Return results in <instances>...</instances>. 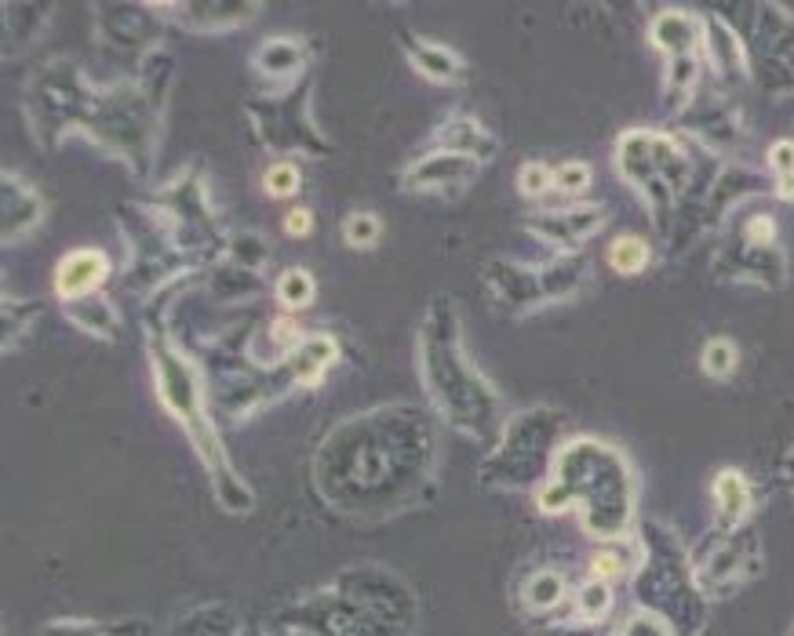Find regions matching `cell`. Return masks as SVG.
<instances>
[{
	"instance_id": "6da1fadb",
	"label": "cell",
	"mask_w": 794,
	"mask_h": 636,
	"mask_svg": "<svg viewBox=\"0 0 794 636\" xmlns=\"http://www.w3.org/2000/svg\"><path fill=\"white\" fill-rule=\"evenodd\" d=\"M424 375L433 404L445 411L452 426L489 436L495 426V393L478 379V371L467 364V353L459 349L456 317L449 314V303H438L430 309L424 328Z\"/></svg>"
},
{
	"instance_id": "7a4b0ae2",
	"label": "cell",
	"mask_w": 794,
	"mask_h": 636,
	"mask_svg": "<svg viewBox=\"0 0 794 636\" xmlns=\"http://www.w3.org/2000/svg\"><path fill=\"white\" fill-rule=\"evenodd\" d=\"M154 375H157L160 401H165V407L171 411V415L190 430V441L197 447V455L205 458L208 473H212L222 509H230V513H248V509H252V495H248L244 484L233 477V469L227 463V452H222L212 422L205 418L197 371L186 364L176 349H168L165 342H154Z\"/></svg>"
},
{
	"instance_id": "3957f363",
	"label": "cell",
	"mask_w": 794,
	"mask_h": 636,
	"mask_svg": "<svg viewBox=\"0 0 794 636\" xmlns=\"http://www.w3.org/2000/svg\"><path fill=\"white\" fill-rule=\"evenodd\" d=\"M109 262L98 247H81V252H70L59 262L55 269V292L62 303H77V298H88L98 292V284L106 280Z\"/></svg>"
},
{
	"instance_id": "277c9868",
	"label": "cell",
	"mask_w": 794,
	"mask_h": 636,
	"mask_svg": "<svg viewBox=\"0 0 794 636\" xmlns=\"http://www.w3.org/2000/svg\"><path fill=\"white\" fill-rule=\"evenodd\" d=\"M474 174H478V160L474 157L438 149L433 157H424L419 165H412L405 171V186H408V190H449V186L470 182Z\"/></svg>"
},
{
	"instance_id": "5b68a950",
	"label": "cell",
	"mask_w": 794,
	"mask_h": 636,
	"mask_svg": "<svg viewBox=\"0 0 794 636\" xmlns=\"http://www.w3.org/2000/svg\"><path fill=\"white\" fill-rule=\"evenodd\" d=\"M0 208H4V244L15 241L19 233H30L44 215L41 197L11 171H4V197H0Z\"/></svg>"
},
{
	"instance_id": "8992f818",
	"label": "cell",
	"mask_w": 794,
	"mask_h": 636,
	"mask_svg": "<svg viewBox=\"0 0 794 636\" xmlns=\"http://www.w3.org/2000/svg\"><path fill=\"white\" fill-rule=\"evenodd\" d=\"M405 47H408V59H412V66L424 73V77L438 81V84L463 81V73H467L463 59H456L449 47L419 41V36H412V33H405Z\"/></svg>"
},
{
	"instance_id": "52a82bcc",
	"label": "cell",
	"mask_w": 794,
	"mask_h": 636,
	"mask_svg": "<svg viewBox=\"0 0 794 636\" xmlns=\"http://www.w3.org/2000/svg\"><path fill=\"white\" fill-rule=\"evenodd\" d=\"M336 357H339L336 339H328V335H310V339H303L300 349L292 353L289 375L295 382H317L325 375V368L336 364Z\"/></svg>"
},
{
	"instance_id": "ba28073f",
	"label": "cell",
	"mask_w": 794,
	"mask_h": 636,
	"mask_svg": "<svg viewBox=\"0 0 794 636\" xmlns=\"http://www.w3.org/2000/svg\"><path fill=\"white\" fill-rule=\"evenodd\" d=\"M438 146L449 149V153H463V157H474V160L495 157V142L470 117H452L449 124H445V128L438 131Z\"/></svg>"
},
{
	"instance_id": "9c48e42d",
	"label": "cell",
	"mask_w": 794,
	"mask_h": 636,
	"mask_svg": "<svg viewBox=\"0 0 794 636\" xmlns=\"http://www.w3.org/2000/svg\"><path fill=\"white\" fill-rule=\"evenodd\" d=\"M171 15L194 19L190 26L197 30H222V26H241V19H252V4H171Z\"/></svg>"
},
{
	"instance_id": "30bf717a",
	"label": "cell",
	"mask_w": 794,
	"mask_h": 636,
	"mask_svg": "<svg viewBox=\"0 0 794 636\" xmlns=\"http://www.w3.org/2000/svg\"><path fill=\"white\" fill-rule=\"evenodd\" d=\"M300 66H303V44L289 41V36H274V41H267L255 55V70L270 81L292 77Z\"/></svg>"
},
{
	"instance_id": "8fae6325",
	"label": "cell",
	"mask_w": 794,
	"mask_h": 636,
	"mask_svg": "<svg viewBox=\"0 0 794 636\" xmlns=\"http://www.w3.org/2000/svg\"><path fill=\"white\" fill-rule=\"evenodd\" d=\"M652 41L667 47L675 59H686L697 52L700 44V22L689 15H660L652 26Z\"/></svg>"
},
{
	"instance_id": "7c38bea8",
	"label": "cell",
	"mask_w": 794,
	"mask_h": 636,
	"mask_svg": "<svg viewBox=\"0 0 794 636\" xmlns=\"http://www.w3.org/2000/svg\"><path fill=\"white\" fill-rule=\"evenodd\" d=\"M66 314L73 324H81L84 331L98 335V339H117V314L103 295H88V298H77V303H66Z\"/></svg>"
},
{
	"instance_id": "4fadbf2b",
	"label": "cell",
	"mask_w": 794,
	"mask_h": 636,
	"mask_svg": "<svg viewBox=\"0 0 794 636\" xmlns=\"http://www.w3.org/2000/svg\"><path fill=\"white\" fill-rule=\"evenodd\" d=\"M598 222H602V208H587V211H568V215L536 219L532 226H536V233L551 236V241H557V244H568V241L587 236L591 230H598Z\"/></svg>"
},
{
	"instance_id": "5bb4252c",
	"label": "cell",
	"mask_w": 794,
	"mask_h": 636,
	"mask_svg": "<svg viewBox=\"0 0 794 636\" xmlns=\"http://www.w3.org/2000/svg\"><path fill=\"white\" fill-rule=\"evenodd\" d=\"M714 498H718V509H722V517L729 523H736V520L748 517L751 488H748V480H743L736 469H725L722 477L714 480Z\"/></svg>"
},
{
	"instance_id": "9a60e30c",
	"label": "cell",
	"mask_w": 794,
	"mask_h": 636,
	"mask_svg": "<svg viewBox=\"0 0 794 636\" xmlns=\"http://www.w3.org/2000/svg\"><path fill=\"white\" fill-rule=\"evenodd\" d=\"M278 298L284 309H306L314 303V277L306 269H284L278 280Z\"/></svg>"
},
{
	"instance_id": "2e32d148",
	"label": "cell",
	"mask_w": 794,
	"mask_h": 636,
	"mask_svg": "<svg viewBox=\"0 0 794 636\" xmlns=\"http://www.w3.org/2000/svg\"><path fill=\"white\" fill-rule=\"evenodd\" d=\"M609 262L619 273H641L649 266V247H645V241H638V236H619L609 247Z\"/></svg>"
},
{
	"instance_id": "e0dca14e",
	"label": "cell",
	"mask_w": 794,
	"mask_h": 636,
	"mask_svg": "<svg viewBox=\"0 0 794 636\" xmlns=\"http://www.w3.org/2000/svg\"><path fill=\"white\" fill-rule=\"evenodd\" d=\"M562 593H565V582H562V575H554V571H543V575H536L525 585V601L536 611L554 607L557 601H562Z\"/></svg>"
},
{
	"instance_id": "ac0fdd59",
	"label": "cell",
	"mask_w": 794,
	"mask_h": 636,
	"mask_svg": "<svg viewBox=\"0 0 794 636\" xmlns=\"http://www.w3.org/2000/svg\"><path fill=\"white\" fill-rule=\"evenodd\" d=\"M267 255H270V247L263 236H255V233H238L230 241V258L244 269H259L267 262Z\"/></svg>"
},
{
	"instance_id": "d6986e66",
	"label": "cell",
	"mask_w": 794,
	"mask_h": 636,
	"mask_svg": "<svg viewBox=\"0 0 794 636\" xmlns=\"http://www.w3.org/2000/svg\"><path fill=\"white\" fill-rule=\"evenodd\" d=\"M609 607H613L609 582L591 579V582L579 590V615H583V618H602V615H609Z\"/></svg>"
},
{
	"instance_id": "ffe728a7",
	"label": "cell",
	"mask_w": 794,
	"mask_h": 636,
	"mask_svg": "<svg viewBox=\"0 0 794 636\" xmlns=\"http://www.w3.org/2000/svg\"><path fill=\"white\" fill-rule=\"evenodd\" d=\"M736 368V346L729 339H711L703 349V371L714 379H725Z\"/></svg>"
},
{
	"instance_id": "44dd1931",
	"label": "cell",
	"mask_w": 794,
	"mask_h": 636,
	"mask_svg": "<svg viewBox=\"0 0 794 636\" xmlns=\"http://www.w3.org/2000/svg\"><path fill=\"white\" fill-rule=\"evenodd\" d=\"M379 219L376 215H365V211H357V215L346 219V226H343V236H346V244H354V247H372L379 241Z\"/></svg>"
},
{
	"instance_id": "7402d4cb",
	"label": "cell",
	"mask_w": 794,
	"mask_h": 636,
	"mask_svg": "<svg viewBox=\"0 0 794 636\" xmlns=\"http://www.w3.org/2000/svg\"><path fill=\"white\" fill-rule=\"evenodd\" d=\"M518 186H521V193L525 197H543L554 186V174L551 168H543V165H525L518 174Z\"/></svg>"
},
{
	"instance_id": "603a6c76",
	"label": "cell",
	"mask_w": 794,
	"mask_h": 636,
	"mask_svg": "<svg viewBox=\"0 0 794 636\" xmlns=\"http://www.w3.org/2000/svg\"><path fill=\"white\" fill-rule=\"evenodd\" d=\"M267 193H274V197H292L295 190H300V171H295L292 165H274L267 171Z\"/></svg>"
},
{
	"instance_id": "cb8c5ba5",
	"label": "cell",
	"mask_w": 794,
	"mask_h": 636,
	"mask_svg": "<svg viewBox=\"0 0 794 636\" xmlns=\"http://www.w3.org/2000/svg\"><path fill=\"white\" fill-rule=\"evenodd\" d=\"M587 182H591V171L587 165H562L554 171V186L562 193H579V190H587Z\"/></svg>"
},
{
	"instance_id": "d4e9b609",
	"label": "cell",
	"mask_w": 794,
	"mask_h": 636,
	"mask_svg": "<svg viewBox=\"0 0 794 636\" xmlns=\"http://www.w3.org/2000/svg\"><path fill=\"white\" fill-rule=\"evenodd\" d=\"M624 636H671V629H667V622H660L656 615H649V611H641V615H635V618L627 622Z\"/></svg>"
},
{
	"instance_id": "484cf974",
	"label": "cell",
	"mask_w": 794,
	"mask_h": 636,
	"mask_svg": "<svg viewBox=\"0 0 794 636\" xmlns=\"http://www.w3.org/2000/svg\"><path fill=\"white\" fill-rule=\"evenodd\" d=\"M310 226H314V215H310V208H292L289 215H284V230H289V236H306Z\"/></svg>"
},
{
	"instance_id": "4316f807",
	"label": "cell",
	"mask_w": 794,
	"mask_h": 636,
	"mask_svg": "<svg viewBox=\"0 0 794 636\" xmlns=\"http://www.w3.org/2000/svg\"><path fill=\"white\" fill-rule=\"evenodd\" d=\"M769 160H773V168L784 174V179H791L794 174V146L791 142H780L773 146V153H769Z\"/></svg>"
}]
</instances>
